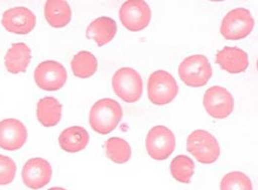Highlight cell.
Returning <instances> with one entry per match:
<instances>
[{"label": "cell", "mask_w": 258, "mask_h": 190, "mask_svg": "<svg viewBox=\"0 0 258 190\" xmlns=\"http://www.w3.org/2000/svg\"><path fill=\"white\" fill-rule=\"evenodd\" d=\"M1 23L10 33L26 35L35 28L36 16L27 7H14L3 13Z\"/></svg>", "instance_id": "cell-13"}, {"label": "cell", "mask_w": 258, "mask_h": 190, "mask_svg": "<svg viewBox=\"0 0 258 190\" xmlns=\"http://www.w3.org/2000/svg\"><path fill=\"white\" fill-rule=\"evenodd\" d=\"M170 171L177 181L188 184L195 172V162L187 156H177L170 163Z\"/></svg>", "instance_id": "cell-22"}, {"label": "cell", "mask_w": 258, "mask_h": 190, "mask_svg": "<svg viewBox=\"0 0 258 190\" xmlns=\"http://www.w3.org/2000/svg\"><path fill=\"white\" fill-rule=\"evenodd\" d=\"M45 18L54 28H63L72 19V9L67 1L50 0L45 4Z\"/></svg>", "instance_id": "cell-19"}, {"label": "cell", "mask_w": 258, "mask_h": 190, "mask_svg": "<svg viewBox=\"0 0 258 190\" xmlns=\"http://www.w3.org/2000/svg\"><path fill=\"white\" fill-rule=\"evenodd\" d=\"M37 118L44 127L56 126L62 118V104L52 96L40 99L37 104Z\"/></svg>", "instance_id": "cell-18"}, {"label": "cell", "mask_w": 258, "mask_h": 190, "mask_svg": "<svg viewBox=\"0 0 258 190\" xmlns=\"http://www.w3.org/2000/svg\"><path fill=\"white\" fill-rule=\"evenodd\" d=\"M204 106L207 113L213 118L225 119L233 111L234 99L226 88L216 85L206 91Z\"/></svg>", "instance_id": "cell-10"}, {"label": "cell", "mask_w": 258, "mask_h": 190, "mask_svg": "<svg viewBox=\"0 0 258 190\" xmlns=\"http://www.w3.org/2000/svg\"><path fill=\"white\" fill-rule=\"evenodd\" d=\"M67 78L68 74L64 65L56 61H45L40 63L34 71L36 84L46 91L61 89Z\"/></svg>", "instance_id": "cell-9"}, {"label": "cell", "mask_w": 258, "mask_h": 190, "mask_svg": "<svg viewBox=\"0 0 258 190\" xmlns=\"http://www.w3.org/2000/svg\"><path fill=\"white\" fill-rule=\"evenodd\" d=\"M89 142L88 131L81 126L69 127L59 136L60 147L67 153H79L87 148Z\"/></svg>", "instance_id": "cell-16"}, {"label": "cell", "mask_w": 258, "mask_h": 190, "mask_svg": "<svg viewBox=\"0 0 258 190\" xmlns=\"http://www.w3.org/2000/svg\"><path fill=\"white\" fill-rule=\"evenodd\" d=\"M111 83L115 94L127 103L138 101L143 93L141 75L131 67H121L116 70Z\"/></svg>", "instance_id": "cell-5"}, {"label": "cell", "mask_w": 258, "mask_h": 190, "mask_svg": "<svg viewBox=\"0 0 258 190\" xmlns=\"http://www.w3.org/2000/svg\"><path fill=\"white\" fill-rule=\"evenodd\" d=\"M187 150L199 162L205 164L215 162L221 155L219 142L205 130H196L189 135Z\"/></svg>", "instance_id": "cell-3"}, {"label": "cell", "mask_w": 258, "mask_h": 190, "mask_svg": "<svg viewBox=\"0 0 258 190\" xmlns=\"http://www.w3.org/2000/svg\"><path fill=\"white\" fill-rule=\"evenodd\" d=\"M149 100L155 105L171 103L179 92V86L174 76L166 70H156L151 73L147 83Z\"/></svg>", "instance_id": "cell-4"}, {"label": "cell", "mask_w": 258, "mask_h": 190, "mask_svg": "<svg viewBox=\"0 0 258 190\" xmlns=\"http://www.w3.org/2000/svg\"><path fill=\"white\" fill-rule=\"evenodd\" d=\"M104 148L107 158L115 163H125L131 158V148L124 139L109 138L105 142Z\"/></svg>", "instance_id": "cell-21"}, {"label": "cell", "mask_w": 258, "mask_h": 190, "mask_svg": "<svg viewBox=\"0 0 258 190\" xmlns=\"http://www.w3.org/2000/svg\"><path fill=\"white\" fill-rule=\"evenodd\" d=\"M17 166L9 157L0 155V185H7L14 180Z\"/></svg>", "instance_id": "cell-24"}, {"label": "cell", "mask_w": 258, "mask_h": 190, "mask_svg": "<svg viewBox=\"0 0 258 190\" xmlns=\"http://www.w3.org/2000/svg\"><path fill=\"white\" fill-rule=\"evenodd\" d=\"M28 133L25 125L17 119H4L0 121V148L14 152L20 150L27 141Z\"/></svg>", "instance_id": "cell-12"}, {"label": "cell", "mask_w": 258, "mask_h": 190, "mask_svg": "<svg viewBox=\"0 0 258 190\" xmlns=\"http://www.w3.org/2000/svg\"><path fill=\"white\" fill-rule=\"evenodd\" d=\"M117 31L116 22L109 17L102 16L94 20L87 29V37L102 47L114 38Z\"/></svg>", "instance_id": "cell-17"}, {"label": "cell", "mask_w": 258, "mask_h": 190, "mask_svg": "<svg viewBox=\"0 0 258 190\" xmlns=\"http://www.w3.org/2000/svg\"><path fill=\"white\" fill-rule=\"evenodd\" d=\"M255 22L249 10L235 8L229 11L223 19L221 34L229 41H237L246 38L254 28Z\"/></svg>", "instance_id": "cell-6"}, {"label": "cell", "mask_w": 258, "mask_h": 190, "mask_svg": "<svg viewBox=\"0 0 258 190\" xmlns=\"http://www.w3.org/2000/svg\"><path fill=\"white\" fill-rule=\"evenodd\" d=\"M52 173L53 169L48 160L42 158H31L22 168V180L27 187L40 189L51 181Z\"/></svg>", "instance_id": "cell-11"}, {"label": "cell", "mask_w": 258, "mask_h": 190, "mask_svg": "<svg viewBox=\"0 0 258 190\" xmlns=\"http://www.w3.org/2000/svg\"><path fill=\"white\" fill-rule=\"evenodd\" d=\"M151 17L149 5L142 0H129L119 9L120 21L129 31H142L149 25Z\"/></svg>", "instance_id": "cell-8"}, {"label": "cell", "mask_w": 258, "mask_h": 190, "mask_svg": "<svg viewBox=\"0 0 258 190\" xmlns=\"http://www.w3.org/2000/svg\"><path fill=\"white\" fill-rule=\"evenodd\" d=\"M145 144L147 153L151 158L155 160H164L175 151L176 138L169 128L155 126L148 132Z\"/></svg>", "instance_id": "cell-7"}, {"label": "cell", "mask_w": 258, "mask_h": 190, "mask_svg": "<svg viewBox=\"0 0 258 190\" xmlns=\"http://www.w3.org/2000/svg\"><path fill=\"white\" fill-rule=\"evenodd\" d=\"M122 116L123 110L117 101L111 98H103L93 105L89 121L94 131L100 135H107L117 127Z\"/></svg>", "instance_id": "cell-1"}, {"label": "cell", "mask_w": 258, "mask_h": 190, "mask_svg": "<svg viewBox=\"0 0 258 190\" xmlns=\"http://www.w3.org/2000/svg\"><path fill=\"white\" fill-rule=\"evenodd\" d=\"M31 59V49L24 43H16L8 49L4 58V63L10 73L17 74L27 70Z\"/></svg>", "instance_id": "cell-15"}, {"label": "cell", "mask_w": 258, "mask_h": 190, "mask_svg": "<svg viewBox=\"0 0 258 190\" xmlns=\"http://www.w3.org/2000/svg\"><path fill=\"white\" fill-rule=\"evenodd\" d=\"M221 190H252V183L243 172L232 171L226 174L222 179Z\"/></svg>", "instance_id": "cell-23"}, {"label": "cell", "mask_w": 258, "mask_h": 190, "mask_svg": "<svg viewBox=\"0 0 258 190\" xmlns=\"http://www.w3.org/2000/svg\"><path fill=\"white\" fill-rule=\"evenodd\" d=\"M216 62L228 73H240L248 67V55L237 47H225L216 56Z\"/></svg>", "instance_id": "cell-14"}, {"label": "cell", "mask_w": 258, "mask_h": 190, "mask_svg": "<svg viewBox=\"0 0 258 190\" xmlns=\"http://www.w3.org/2000/svg\"><path fill=\"white\" fill-rule=\"evenodd\" d=\"M71 67L75 76L80 78L91 77L97 70V58L88 51H82L75 55Z\"/></svg>", "instance_id": "cell-20"}, {"label": "cell", "mask_w": 258, "mask_h": 190, "mask_svg": "<svg viewBox=\"0 0 258 190\" xmlns=\"http://www.w3.org/2000/svg\"><path fill=\"white\" fill-rule=\"evenodd\" d=\"M179 76L182 81L191 87L206 85L213 75V68L208 58L204 55L187 57L179 65Z\"/></svg>", "instance_id": "cell-2"}, {"label": "cell", "mask_w": 258, "mask_h": 190, "mask_svg": "<svg viewBox=\"0 0 258 190\" xmlns=\"http://www.w3.org/2000/svg\"><path fill=\"white\" fill-rule=\"evenodd\" d=\"M48 190H67L64 189V188H62V187H52V188H50V189Z\"/></svg>", "instance_id": "cell-25"}]
</instances>
